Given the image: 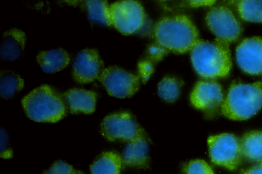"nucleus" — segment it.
Returning a JSON list of instances; mask_svg holds the SVG:
<instances>
[{"label":"nucleus","instance_id":"1","mask_svg":"<svg viewBox=\"0 0 262 174\" xmlns=\"http://www.w3.org/2000/svg\"><path fill=\"white\" fill-rule=\"evenodd\" d=\"M155 42L168 52L183 54L191 51L199 41L198 30L186 15L163 17L154 28Z\"/></svg>","mask_w":262,"mask_h":174},{"label":"nucleus","instance_id":"2","mask_svg":"<svg viewBox=\"0 0 262 174\" xmlns=\"http://www.w3.org/2000/svg\"><path fill=\"white\" fill-rule=\"evenodd\" d=\"M190 55L194 70L205 78L225 77L231 69L229 45L217 38L213 41L199 40Z\"/></svg>","mask_w":262,"mask_h":174},{"label":"nucleus","instance_id":"3","mask_svg":"<svg viewBox=\"0 0 262 174\" xmlns=\"http://www.w3.org/2000/svg\"><path fill=\"white\" fill-rule=\"evenodd\" d=\"M22 104L28 117L37 122H56L67 112L61 95L47 84L42 85L27 94Z\"/></svg>","mask_w":262,"mask_h":174},{"label":"nucleus","instance_id":"4","mask_svg":"<svg viewBox=\"0 0 262 174\" xmlns=\"http://www.w3.org/2000/svg\"><path fill=\"white\" fill-rule=\"evenodd\" d=\"M262 106V83H233L221 106L226 117L242 120L255 115Z\"/></svg>","mask_w":262,"mask_h":174},{"label":"nucleus","instance_id":"5","mask_svg":"<svg viewBox=\"0 0 262 174\" xmlns=\"http://www.w3.org/2000/svg\"><path fill=\"white\" fill-rule=\"evenodd\" d=\"M209 153L212 161L228 169H236L243 156L240 140L231 134H222L208 139Z\"/></svg>","mask_w":262,"mask_h":174},{"label":"nucleus","instance_id":"6","mask_svg":"<svg viewBox=\"0 0 262 174\" xmlns=\"http://www.w3.org/2000/svg\"><path fill=\"white\" fill-rule=\"evenodd\" d=\"M102 135L111 141L129 142L145 135L144 129L130 113L122 112L106 116L102 122Z\"/></svg>","mask_w":262,"mask_h":174},{"label":"nucleus","instance_id":"7","mask_svg":"<svg viewBox=\"0 0 262 174\" xmlns=\"http://www.w3.org/2000/svg\"><path fill=\"white\" fill-rule=\"evenodd\" d=\"M112 25L120 33L129 35L143 26L145 15L142 5L134 1L116 2L110 6Z\"/></svg>","mask_w":262,"mask_h":174},{"label":"nucleus","instance_id":"8","mask_svg":"<svg viewBox=\"0 0 262 174\" xmlns=\"http://www.w3.org/2000/svg\"><path fill=\"white\" fill-rule=\"evenodd\" d=\"M99 79L110 95L119 98L131 97L140 86L139 76L116 66L104 69Z\"/></svg>","mask_w":262,"mask_h":174},{"label":"nucleus","instance_id":"9","mask_svg":"<svg viewBox=\"0 0 262 174\" xmlns=\"http://www.w3.org/2000/svg\"><path fill=\"white\" fill-rule=\"evenodd\" d=\"M206 21L216 38L228 44L236 41L242 31L240 24L225 6L212 8L207 13Z\"/></svg>","mask_w":262,"mask_h":174},{"label":"nucleus","instance_id":"10","mask_svg":"<svg viewBox=\"0 0 262 174\" xmlns=\"http://www.w3.org/2000/svg\"><path fill=\"white\" fill-rule=\"evenodd\" d=\"M192 105L211 116L222 106L224 101L220 84L213 81H200L195 85L190 96Z\"/></svg>","mask_w":262,"mask_h":174},{"label":"nucleus","instance_id":"11","mask_svg":"<svg viewBox=\"0 0 262 174\" xmlns=\"http://www.w3.org/2000/svg\"><path fill=\"white\" fill-rule=\"evenodd\" d=\"M236 61L241 69L250 75L262 73V38L244 39L236 49Z\"/></svg>","mask_w":262,"mask_h":174},{"label":"nucleus","instance_id":"12","mask_svg":"<svg viewBox=\"0 0 262 174\" xmlns=\"http://www.w3.org/2000/svg\"><path fill=\"white\" fill-rule=\"evenodd\" d=\"M103 61L96 50L84 49L75 58L73 76L78 83H89L99 77L103 71Z\"/></svg>","mask_w":262,"mask_h":174},{"label":"nucleus","instance_id":"13","mask_svg":"<svg viewBox=\"0 0 262 174\" xmlns=\"http://www.w3.org/2000/svg\"><path fill=\"white\" fill-rule=\"evenodd\" d=\"M146 135L128 142L121 157L123 166L146 168L148 165V143Z\"/></svg>","mask_w":262,"mask_h":174},{"label":"nucleus","instance_id":"14","mask_svg":"<svg viewBox=\"0 0 262 174\" xmlns=\"http://www.w3.org/2000/svg\"><path fill=\"white\" fill-rule=\"evenodd\" d=\"M26 40L25 33L16 28L5 31L0 46V56L5 61L18 59L24 51Z\"/></svg>","mask_w":262,"mask_h":174},{"label":"nucleus","instance_id":"15","mask_svg":"<svg viewBox=\"0 0 262 174\" xmlns=\"http://www.w3.org/2000/svg\"><path fill=\"white\" fill-rule=\"evenodd\" d=\"M63 96L72 113L91 114L95 110L96 94L93 91L74 88L67 91Z\"/></svg>","mask_w":262,"mask_h":174},{"label":"nucleus","instance_id":"16","mask_svg":"<svg viewBox=\"0 0 262 174\" xmlns=\"http://www.w3.org/2000/svg\"><path fill=\"white\" fill-rule=\"evenodd\" d=\"M36 60L44 72L53 73L65 68L69 63L70 58L64 50L58 48L40 52Z\"/></svg>","mask_w":262,"mask_h":174},{"label":"nucleus","instance_id":"17","mask_svg":"<svg viewBox=\"0 0 262 174\" xmlns=\"http://www.w3.org/2000/svg\"><path fill=\"white\" fill-rule=\"evenodd\" d=\"M121 157L113 151L103 153L91 166V174H120Z\"/></svg>","mask_w":262,"mask_h":174},{"label":"nucleus","instance_id":"18","mask_svg":"<svg viewBox=\"0 0 262 174\" xmlns=\"http://www.w3.org/2000/svg\"><path fill=\"white\" fill-rule=\"evenodd\" d=\"M243 156L253 161H262V130L245 134L240 140Z\"/></svg>","mask_w":262,"mask_h":174},{"label":"nucleus","instance_id":"19","mask_svg":"<svg viewBox=\"0 0 262 174\" xmlns=\"http://www.w3.org/2000/svg\"><path fill=\"white\" fill-rule=\"evenodd\" d=\"M23 79L11 71L1 72L0 93L2 98L9 99L20 91L24 86Z\"/></svg>","mask_w":262,"mask_h":174},{"label":"nucleus","instance_id":"20","mask_svg":"<svg viewBox=\"0 0 262 174\" xmlns=\"http://www.w3.org/2000/svg\"><path fill=\"white\" fill-rule=\"evenodd\" d=\"M182 81L174 77L166 76L162 79L158 86L159 96L165 101L173 102L179 96Z\"/></svg>","mask_w":262,"mask_h":174},{"label":"nucleus","instance_id":"21","mask_svg":"<svg viewBox=\"0 0 262 174\" xmlns=\"http://www.w3.org/2000/svg\"><path fill=\"white\" fill-rule=\"evenodd\" d=\"M85 4L90 18L106 26L112 25L107 1H86Z\"/></svg>","mask_w":262,"mask_h":174},{"label":"nucleus","instance_id":"22","mask_svg":"<svg viewBox=\"0 0 262 174\" xmlns=\"http://www.w3.org/2000/svg\"><path fill=\"white\" fill-rule=\"evenodd\" d=\"M238 10L245 20L262 23V1H241L238 5Z\"/></svg>","mask_w":262,"mask_h":174},{"label":"nucleus","instance_id":"23","mask_svg":"<svg viewBox=\"0 0 262 174\" xmlns=\"http://www.w3.org/2000/svg\"><path fill=\"white\" fill-rule=\"evenodd\" d=\"M186 174H214L210 166L202 160H194L188 163L185 169Z\"/></svg>","mask_w":262,"mask_h":174},{"label":"nucleus","instance_id":"24","mask_svg":"<svg viewBox=\"0 0 262 174\" xmlns=\"http://www.w3.org/2000/svg\"><path fill=\"white\" fill-rule=\"evenodd\" d=\"M156 63L150 59L144 57L138 64L139 77L145 83L154 71Z\"/></svg>","mask_w":262,"mask_h":174},{"label":"nucleus","instance_id":"25","mask_svg":"<svg viewBox=\"0 0 262 174\" xmlns=\"http://www.w3.org/2000/svg\"><path fill=\"white\" fill-rule=\"evenodd\" d=\"M168 52L164 48L155 42L148 47L145 56L157 63L162 60Z\"/></svg>","mask_w":262,"mask_h":174},{"label":"nucleus","instance_id":"26","mask_svg":"<svg viewBox=\"0 0 262 174\" xmlns=\"http://www.w3.org/2000/svg\"><path fill=\"white\" fill-rule=\"evenodd\" d=\"M43 174H81V173L76 171L69 164L62 161H58L54 163Z\"/></svg>","mask_w":262,"mask_h":174},{"label":"nucleus","instance_id":"27","mask_svg":"<svg viewBox=\"0 0 262 174\" xmlns=\"http://www.w3.org/2000/svg\"><path fill=\"white\" fill-rule=\"evenodd\" d=\"M8 136L4 129L1 128L0 130V149L1 156L5 158H8L12 156V151L8 149Z\"/></svg>","mask_w":262,"mask_h":174},{"label":"nucleus","instance_id":"28","mask_svg":"<svg viewBox=\"0 0 262 174\" xmlns=\"http://www.w3.org/2000/svg\"><path fill=\"white\" fill-rule=\"evenodd\" d=\"M242 174H262V162L247 169Z\"/></svg>","mask_w":262,"mask_h":174},{"label":"nucleus","instance_id":"29","mask_svg":"<svg viewBox=\"0 0 262 174\" xmlns=\"http://www.w3.org/2000/svg\"><path fill=\"white\" fill-rule=\"evenodd\" d=\"M215 2V1H192L190 2V5L192 7L211 6Z\"/></svg>","mask_w":262,"mask_h":174}]
</instances>
